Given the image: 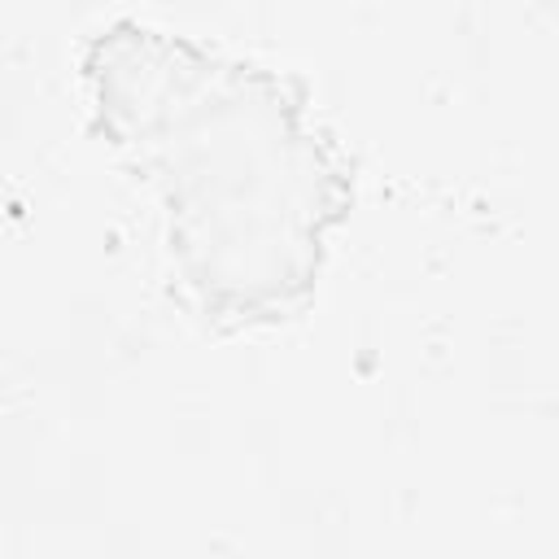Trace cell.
<instances>
[{"mask_svg": "<svg viewBox=\"0 0 559 559\" xmlns=\"http://www.w3.org/2000/svg\"><path fill=\"white\" fill-rule=\"evenodd\" d=\"M96 131L162 201L166 253L218 328L284 323L314 297L354 175L306 87L218 44L118 17L83 52Z\"/></svg>", "mask_w": 559, "mask_h": 559, "instance_id": "1", "label": "cell"}]
</instances>
